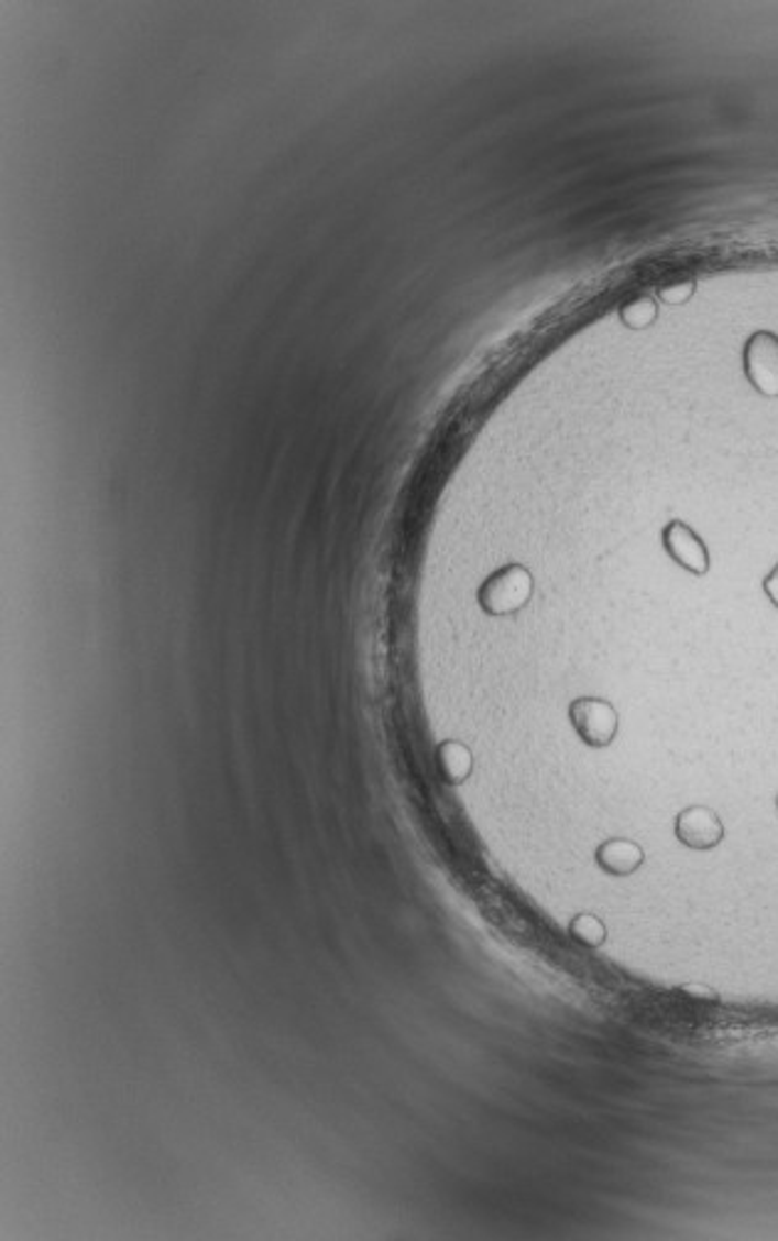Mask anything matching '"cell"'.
I'll use <instances>...</instances> for the list:
<instances>
[{
    "instance_id": "6da1fadb",
    "label": "cell",
    "mask_w": 778,
    "mask_h": 1241,
    "mask_svg": "<svg viewBox=\"0 0 778 1241\" xmlns=\"http://www.w3.org/2000/svg\"><path fill=\"white\" fill-rule=\"evenodd\" d=\"M533 594V579L527 574V569L511 564L503 567L501 572H495L481 589V606L491 616H505L530 602Z\"/></svg>"
},
{
    "instance_id": "7a4b0ae2",
    "label": "cell",
    "mask_w": 778,
    "mask_h": 1241,
    "mask_svg": "<svg viewBox=\"0 0 778 1241\" xmlns=\"http://www.w3.org/2000/svg\"><path fill=\"white\" fill-rule=\"evenodd\" d=\"M569 720L587 747L604 749L616 739L618 712L601 698H579L569 707Z\"/></svg>"
},
{
    "instance_id": "3957f363",
    "label": "cell",
    "mask_w": 778,
    "mask_h": 1241,
    "mask_svg": "<svg viewBox=\"0 0 778 1241\" xmlns=\"http://www.w3.org/2000/svg\"><path fill=\"white\" fill-rule=\"evenodd\" d=\"M744 375L764 397H778V336L754 333L744 345Z\"/></svg>"
},
{
    "instance_id": "277c9868",
    "label": "cell",
    "mask_w": 778,
    "mask_h": 1241,
    "mask_svg": "<svg viewBox=\"0 0 778 1241\" xmlns=\"http://www.w3.org/2000/svg\"><path fill=\"white\" fill-rule=\"evenodd\" d=\"M676 837L690 850H712L724 841V823L708 805H690L678 813Z\"/></svg>"
},
{
    "instance_id": "5b68a950",
    "label": "cell",
    "mask_w": 778,
    "mask_h": 1241,
    "mask_svg": "<svg viewBox=\"0 0 778 1241\" xmlns=\"http://www.w3.org/2000/svg\"><path fill=\"white\" fill-rule=\"evenodd\" d=\"M662 547L690 574L704 576L710 572L708 547L700 540V535L682 520H672L666 525V530H662Z\"/></svg>"
},
{
    "instance_id": "8992f818",
    "label": "cell",
    "mask_w": 778,
    "mask_h": 1241,
    "mask_svg": "<svg viewBox=\"0 0 778 1241\" xmlns=\"http://www.w3.org/2000/svg\"><path fill=\"white\" fill-rule=\"evenodd\" d=\"M646 863V853L638 843L628 841V837H609V841L596 847V865L606 875L614 877H628Z\"/></svg>"
},
{
    "instance_id": "52a82bcc",
    "label": "cell",
    "mask_w": 778,
    "mask_h": 1241,
    "mask_svg": "<svg viewBox=\"0 0 778 1241\" xmlns=\"http://www.w3.org/2000/svg\"><path fill=\"white\" fill-rule=\"evenodd\" d=\"M569 934H572V938L579 941V944L587 946V948L604 946L606 938H609L606 924L601 922V919L594 916V914H579V916H574L572 924H569Z\"/></svg>"
},
{
    "instance_id": "ba28073f",
    "label": "cell",
    "mask_w": 778,
    "mask_h": 1241,
    "mask_svg": "<svg viewBox=\"0 0 778 1241\" xmlns=\"http://www.w3.org/2000/svg\"><path fill=\"white\" fill-rule=\"evenodd\" d=\"M439 761H441V769L446 773V779L451 783H461L465 776L471 771V754L461 744H443L439 749Z\"/></svg>"
},
{
    "instance_id": "9c48e42d",
    "label": "cell",
    "mask_w": 778,
    "mask_h": 1241,
    "mask_svg": "<svg viewBox=\"0 0 778 1241\" xmlns=\"http://www.w3.org/2000/svg\"><path fill=\"white\" fill-rule=\"evenodd\" d=\"M658 308L656 304L650 301V298H636V301H631L628 306L621 308V318H624V323L628 328H646L650 326L653 320H656Z\"/></svg>"
},
{
    "instance_id": "30bf717a",
    "label": "cell",
    "mask_w": 778,
    "mask_h": 1241,
    "mask_svg": "<svg viewBox=\"0 0 778 1241\" xmlns=\"http://www.w3.org/2000/svg\"><path fill=\"white\" fill-rule=\"evenodd\" d=\"M692 292H694V284L684 282V284H676V286H672V284L662 286L660 296H662V301H668V304H682L684 298L692 296Z\"/></svg>"
},
{
    "instance_id": "8fae6325",
    "label": "cell",
    "mask_w": 778,
    "mask_h": 1241,
    "mask_svg": "<svg viewBox=\"0 0 778 1241\" xmlns=\"http://www.w3.org/2000/svg\"><path fill=\"white\" fill-rule=\"evenodd\" d=\"M684 996H690L694 1000H704V1002H720V996L708 986H700V982H688V986L680 988Z\"/></svg>"
},
{
    "instance_id": "7c38bea8",
    "label": "cell",
    "mask_w": 778,
    "mask_h": 1241,
    "mask_svg": "<svg viewBox=\"0 0 778 1241\" xmlns=\"http://www.w3.org/2000/svg\"><path fill=\"white\" fill-rule=\"evenodd\" d=\"M764 594L769 596V602L778 608V564L764 579Z\"/></svg>"
},
{
    "instance_id": "4fadbf2b",
    "label": "cell",
    "mask_w": 778,
    "mask_h": 1241,
    "mask_svg": "<svg viewBox=\"0 0 778 1241\" xmlns=\"http://www.w3.org/2000/svg\"><path fill=\"white\" fill-rule=\"evenodd\" d=\"M776 809H778V795H776Z\"/></svg>"
}]
</instances>
